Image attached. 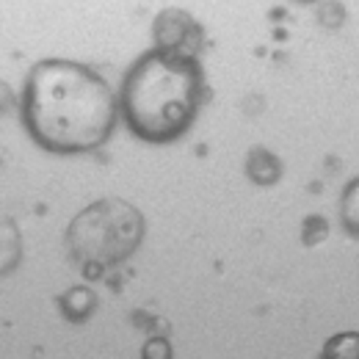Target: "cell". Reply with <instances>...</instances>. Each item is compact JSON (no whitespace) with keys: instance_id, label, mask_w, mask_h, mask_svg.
I'll return each mask as SVG.
<instances>
[{"instance_id":"obj_1","label":"cell","mask_w":359,"mask_h":359,"mask_svg":"<svg viewBox=\"0 0 359 359\" xmlns=\"http://www.w3.org/2000/svg\"><path fill=\"white\" fill-rule=\"evenodd\" d=\"M119 100L111 83L86 64L45 58L31 67L20 119L28 135L53 155L100 149L116 128Z\"/></svg>"},{"instance_id":"obj_2","label":"cell","mask_w":359,"mask_h":359,"mask_svg":"<svg viewBox=\"0 0 359 359\" xmlns=\"http://www.w3.org/2000/svg\"><path fill=\"white\" fill-rule=\"evenodd\" d=\"M205 97V72L196 58L144 53L125 75L119 111L141 141L169 144L191 130Z\"/></svg>"},{"instance_id":"obj_3","label":"cell","mask_w":359,"mask_h":359,"mask_svg":"<svg viewBox=\"0 0 359 359\" xmlns=\"http://www.w3.org/2000/svg\"><path fill=\"white\" fill-rule=\"evenodd\" d=\"M144 241V216L125 199H100L67 226V252L89 279L122 266Z\"/></svg>"},{"instance_id":"obj_4","label":"cell","mask_w":359,"mask_h":359,"mask_svg":"<svg viewBox=\"0 0 359 359\" xmlns=\"http://www.w3.org/2000/svg\"><path fill=\"white\" fill-rule=\"evenodd\" d=\"M152 36H155V50L182 58H196L205 42L202 25L182 8H163L155 17Z\"/></svg>"},{"instance_id":"obj_5","label":"cell","mask_w":359,"mask_h":359,"mask_svg":"<svg viewBox=\"0 0 359 359\" xmlns=\"http://www.w3.org/2000/svg\"><path fill=\"white\" fill-rule=\"evenodd\" d=\"M246 175L257 185H273L276 180L282 177V161L269 149L255 147L249 152V158H246Z\"/></svg>"},{"instance_id":"obj_6","label":"cell","mask_w":359,"mask_h":359,"mask_svg":"<svg viewBox=\"0 0 359 359\" xmlns=\"http://www.w3.org/2000/svg\"><path fill=\"white\" fill-rule=\"evenodd\" d=\"M97 310V296L94 290L86 287V285H78V287H69L64 296H61V313L67 320L72 323H83L89 320Z\"/></svg>"},{"instance_id":"obj_7","label":"cell","mask_w":359,"mask_h":359,"mask_svg":"<svg viewBox=\"0 0 359 359\" xmlns=\"http://www.w3.org/2000/svg\"><path fill=\"white\" fill-rule=\"evenodd\" d=\"M22 260V235L11 219H0V276L11 273Z\"/></svg>"},{"instance_id":"obj_8","label":"cell","mask_w":359,"mask_h":359,"mask_svg":"<svg viewBox=\"0 0 359 359\" xmlns=\"http://www.w3.org/2000/svg\"><path fill=\"white\" fill-rule=\"evenodd\" d=\"M357 348L359 337L348 332V334H337L334 340H329L323 348V357H357Z\"/></svg>"},{"instance_id":"obj_9","label":"cell","mask_w":359,"mask_h":359,"mask_svg":"<svg viewBox=\"0 0 359 359\" xmlns=\"http://www.w3.org/2000/svg\"><path fill=\"white\" fill-rule=\"evenodd\" d=\"M326 235H329V224H326L320 216H310V219L304 222V232H302V238H304V243H307V246L320 243Z\"/></svg>"},{"instance_id":"obj_10","label":"cell","mask_w":359,"mask_h":359,"mask_svg":"<svg viewBox=\"0 0 359 359\" xmlns=\"http://www.w3.org/2000/svg\"><path fill=\"white\" fill-rule=\"evenodd\" d=\"M144 357H158V359H166L172 357V346L163 340V337H155V340H149L147 346H144Z\"/></svg>"},{"instance_id":"obj_11","label":"cell","mask_w":359,"mask_h":359,"mask_svg":"<svg viewBox=\"0 0 359 359\" xmlns=\"http://www.w3.org/2000/svg\"><path fill=\"white\" fill-rule=\"evenodd\" d=\"M14 105V91L8 89V83L0 81V114H6Z\"/></svg>"},{"instance_id":"obj_12","label":"cell","mask_w":359,"mask_h":359,"mask_svg":"<svg viewBox=\"0 0 359 359\" xmlns=\"http://www.w3.org/2000/svg\"><path fill=\"white\" fill-rule=\"evenodd\" d=\"M299 3H315V0H299Z\"/></svg>"}]
</instances>
